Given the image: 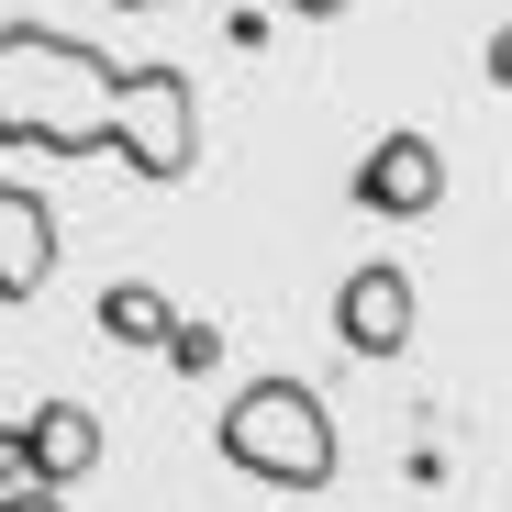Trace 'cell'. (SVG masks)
Instances as JSON below:
<instances>
[{
  "label": "cell",
  "instance_id": "7c38bea8",
  "mask_svg": "<svg viewBox=\"0 0 512 512\" xmlns=\"http://www.w3.org/2000/svg\"><path fill=\"white\" fill-rule=\"evenodd\" d=\"M279 12H301V23H334V12H346V0H279Z\"/></svg>",
  "mask_w": 512,
  "mask_h": 512
},
{
  "label": "cell",
  "instance_id": "9c48e42d",
  "mask_svg": "<svg viewBox=\"0 0 512 512\" xmlns=\"http://www.w3.org/2000/svg\"><path fill=\"white\" fill-rule=\"evenodd\" d=\"M167 368H179V379H212L223 368V323H201V312H179V323H167V346H156Z\"/></svg>",
  "mask_w": 512,
  "mask_h": 512
},
{
  "label": "cell",
  "instance_id": "3957f363",
  "mask_svg": "<svg viewBox=\"0 0 512 512\" xmlns=\"http://www.w3.org/2000/svg\"><path fill=\"white\" fill-rule=\"evenodd\" d=\"M112 156L134 167L145 190H179L190 167H201V90H190V67H134L123 78V134Z\"/></svg>",
  "mask_w": 512,
  "mask_h": 512
},
{
  "label": "cell",
  "instance_id": "ba28073f",
  "mask_svg": "<svg viewBox=\"0 0 512 512\" xmlns=\"http://www.w3.org/2000/svg\"><path fill=\"white\" fill-rule=\"evenodd\" d=\"M101 346H167V323H179V301H167L156 279H101Z\"/></svg>",
  "mask_w": 512,
  "mask_h": 512
},
{
  "label": "cell",
  "instance_id": "277c9868",
  "mask_svg": "<svg viewBox=\"0 0 512 512\" xmlns=\"http://www.w3.org/2000/svg\"><path fill=\"white\" fill-rule=\"evenodd\" d=\"M357 212H379V223H423L446 201V145L435 134H379L368 156H357Z\"/></svg>",
  "mask_w": 512,
  "mask_h": 512
},
{
  "label": "cell",
  "instance_id": "5bb4252c",
  "mask_svg": "<svg viewBox=\"0 0 512 512\" xmlns=\"http://www.w3.org/2000/svg\"><path fill=\"white\" fill-rule=\"evenodd\" d=\"M112 12H167V0H112Z\"/></svg>",
  "mask_w": 512,
  "mask_h": 512
},
{
  "label": "cell",
  "instance_id": "52a82bcc",
  "mask_svg": "<svg viewBox=\"0 0 512 512\" xmlns=\"http://www.w3.org/2000/svg\"><path fill=\"white\" fill-rule=\"evenodd\" d=\"M56 279V201L0 179V301H34Z\"/></svg>",
  "mask_w": 512,
  "mask_h": 512
},
{
  "label": "cell",
  "instance_id": "30bf717a",
  "mask_svg": "<svg viewBox=\"0 0 512 512\" xmlns=\"http://www.w3.org/2000/svg\"><path fill=\"white\" fill-rule=\"evenodd\" d=\"M0 512H67L56 490H0Z\"/></svg>",
  "mask_w": 512,
  "mask_h": 512
},
{
  "label": "cell",
  "instance_id": "8992f818",
  "mask_svg": "<svg viewBox=\"0 0 512 512\" xmlns=\"http://www.w3.org/2000/svg\"><path fill=\"white\" fill-rule=\"evenodd\" d=\"M12 457H23V490H78L101 468V412L90 401H34L12 423Z\"/></svg>",
  "mask_w": 512,
  "mask_h": 512
},
{
  "label": "cell",
  "instance_id": "6da1fadb",
  "mask_svg": "<svg viewBox=\"0 0 512 512\" xmlns=\"http://www.w3.org/2000/svg\"><path fill=\"white\" fill-rule=\"evenodd\" d=\"M123 78L101 45L56 23H0V145L23 156H101L123 134Z\"/></svg>",
  "mask_w": 512,
  "mask_h": 512
},
{
  "label": "cell",
  "instance_id": "4fadbf2b",
  "mask_svg": "<svg viewBox=\"0 0 512 512\" xmlns=\"http://www.w3.org/2000/svg\"><path fill=\"white\" fill-rule=\"evenodd\" d=\"M0 490H23V457H12V435H0Z\"/></svg>",
  "mask_w": 512,
  "mask_h": 512
},
{
  "label": "cell",
  "instance_id": "5b68a950",
  "mask_svg": "<svg viewBox=\"0 0 512 512\" xmlns=\"http://www.w3.org/2000/svg\"><path fill=\"white\" fill-rule=\"evenodd\" d=\"M334 346L390 368L412 346V268H390V256H368V268H346V290H334Z\"/></svg>",
  "mask_w": 512,
  "mask_h": 512
},
{
  "label": "cell",
  "instance_id": "7a4b0ae2",
  "mask_svg": "<svg viewBox=\"0 0 512 512\" xmlns=\"http://www.w3.org/2000/svg\"><path fill=\"white\" fill-rule=\"evenodd\" d=\"M212 446H223V468H245V479H268V490H334V412H323V390L312 379H290V368H268V379H245L223 412H212Z\"/></svg>",
  "mask_w": 512,
  "mask_h": 512
},
{
  "label": "cell",
  "instance_id": "8fae6325",
  "mask_svg": "<svg viewBox=\"0 0 512 512\" xmlns=\"http://www.w3.org/2000/svg\"><path fill=\"white\" fill-rule=\"evenodd\" d=\"M490 78H501V90H512V23L490 34Z\"/></svg>",
  "mask_w": 512,
  "mask_h": 512
}]
</instances>
